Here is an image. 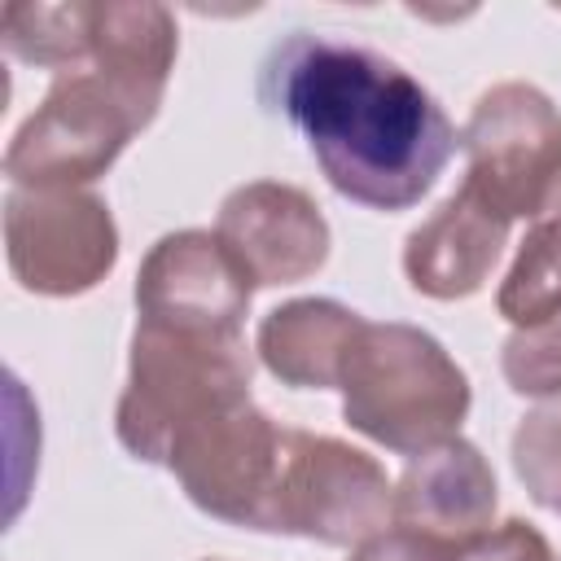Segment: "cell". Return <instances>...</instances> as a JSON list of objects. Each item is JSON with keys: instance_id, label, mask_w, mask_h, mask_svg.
<instances>
[{"instance_id": "obj_5", "label": "cell", "mask_w": 561, "mask_h": 561, "mask_svg": "<svg viewBox=\"0 0 561 561\" xmlns=\"http://www.w3.org/2000/svg\"><path fill=\"white\" fill-rule=\"evenodd\" d=\"M289 434V425L245 399L180 430L167 451V469L206 517L272 535Z\"/></svg>"}, {"instance_id": "obj_15", "label": "cell", "mask_w": 561, "mask_h": 561, "mask_svg": "<svg viewBox=\"0 0 561 561\" xmlns=\"http://www.w3.org/2000/svg\"><path fill=\"white\" fill-rule=\"evenodd\" d=\"M495 307L513 329H530L561 316V215L557 210H543L526 228L517 259L500 280Z\"/></svg>"}, {"instance_id": "obj_12", "label": "cell", "mask_w": 561, "mask_h": 561, "mask_svg": "<svg viewBox=\"0 0 561 561\" xmlns=\"http://www.w3.org/2000/svg\"><path fill=\"white\" fill-rule=\"evenodd\" d=\"M500 504L495 473L469 438H447L408 460L394 482V526L434 543H460L491 526Z\"/></svg>"}, {"instance_id": "obj_7", "label": "cell", "mask_w": 561, "mask_h": 561, "mask_svg": "<svg viewBox=\"0 0 561 561\" xmlns=\"http://www.w3.org/2000/svg\"><path fill=\"white\" fill-rule=\"evenodd\" d=\"M4 259L26 294L79 298L118 263V224L88 188H9Z\"/></svg>"}, {"instance_id": "obj_16", "label": "cell", "mask_w": 561, "mask_h": 561, "mask_svg": "<svg viewBox=\"0 0 561 561\" xmlns=\"http://www.w3.org/2000/svg\"><path fill=\"white\" fill-rule=\"evenodd\" d=\"M4 53L53 75L88 66V4H9Z\"/></svg>"}, {"instance_id": "obj_20", "label": "cell", "mask_w": 561, "mask_h": 561, "mask_svg": "<svg viewBox=\"0 0 561 561\" xmlns=\"http://www.w3.org/2000/svg\"><path fill=\"white\" fill-rule=\"evenodd\" d=\"M451 543H434L425 535H412L403 526H390L364 543H355V552L346 561H447Z\"/></svg>"}, {"instance_id": "obj_19", "label": "cell", "mask_w": 561, "mask_h": 561, "mask_svg": "<svg viewBox=\"0 0 561 561\" xmlns=\"http://www.w3.org/2000/svg\"><path fill=\"white\" fill-rule=\"evenodd\" d=\"M447 561H557L548 535L522 517H508L500 526H486L473 539H460L447 548Z\"/></svg>"}, {"instance_id": "obj_21", "label": "cell", "mask_w": 561, "mask_h": 561, "mask_svg": "<svg viewBox=\"0 0 561 561\" xmlns=\"http://www.w3.org/2000/svg\"><path fill=\"white\" fill-rule=\"evenodd\" d=\"M557 513H561V508H557Z\"/></svg>"}, {"instance_id": "obj_14", "label": "cell", "mask_w": 561, "mask_h": 561, "mask_svg": "<svg viewBox=\"0 0 561 561\" xmlns=\"http://www.w3.org/2000/svg\"><path fill=\"white\" fill-rule=\"evenodd\" d=\"M364 316L337 298H289L259 320L254 355L263 368L294 390H337L351 342Z\"/></svg>"}, {"instance_id": "obj_6", "label": "cell", "mask_w": 561, "mask_h": 561, "mask_svg": "<svg viewBox=\"0 0 561 561\" xmlns=\"http://www.w3.org/2000/svg\"><path fill=\"white\" fill-rule=\"evenodd\" d=\"M140 131L131 110L96 70L53 75L44 101L13 131L4 175L13 188H88Z\"/></svg>"}, {"instance_id": "obj_11", "label": "cell", "mask_w": 561, "mask_h": 561, "mask_svg": "<svg viewBox=\"0 0 561 561\" xmlns=\"http://www.w3.org/2000/svg\"><path fill=\"white\" fill-rule=\"evenodd\" d=\"M180 31L167 4L101 0L88 4V70H96L131 110L140 131L158 118L167 79L175 70Z\"/></svg>"}, {"instance_id": "obj_18", "label": "cell", "mask_w": 561, "mask_h": 561, "mask_svg": "<svg viewBox=\"0 0 561 561\" xmlns=\"http://www.w3.org/2000/svg\"><path fill=\"white\" fill-rule=\"evenodd\" d=\"M500 373L513 394L561 399V316L530 329H513L500 346Z\"/></svg>"}, {"instance_id": "obj_4", "label": "cell", "mask_w": 561, "mask_h": 561, "mask_svg": "<svg viewBox=\"0 0 561 561\" xmlns=\"http://www.w3.org/2000/svg\"><path fill=\"white\" fill-rule=\"evenodd\" d=\"M465 184L500 219H539L561 184V110L535 83L486 88L460 131Z\"/></svg>"}, {"instance_id": "obj_17", "label": "cell", "mask_w": 561, "mask_h": 561, "mask_svg": "<svg viewBox=\"0 0 561 561\" xmlns=\"http://www.w3.org/2000/svg\"><path fill=\"white\" fill-rule=\"evenodd\" d=\"M513 469L539 508H561V399H548L517 421Z\"/></svg>"}, {"instance_id": "obj_10", "label": "cell", "mask_w": 561, "mask_h": 561, "mask_svg": "<svg viewBox=\"0 0 561 561\" xmlns=\"http://www.w3.org/2000/svg\"><path fill=\"white\" fill-rule=\"evenodd\" d=\"M215 237L241 263L254 289L294 285L324 267L329 224L311 193L280 180H250L219 202Z\"/></svg>"}, {"instance_id": "obj_8", "label": "cell", "mask_w": 561, "mask_h": 561, "mask_svg": "<svg viewBox=\"0 0 561 561\" xmlns=\"http://www.w3.org/2000/svg\"><path fill=\"white\" fill-rule=\"evenodd\" d=\"M394 522V482L386 469L329 434H289L272 535H302L329 548L364 543Z\"/></svg>"}, {"instance_id": "obj_2", "label": "cell", "mask_w": 561, "mask_h": 561, "mask_svg": "<svg viewBox=\"0 0 561 561\" xmlns=\"http://www.w3.org/2000/svg\"><path fill=\"white\" fill-rule=\"evenodd\" d=\"M342 421L394 456H421L460 434L473 390L443 342L416 324L364 320L346 351Z\"/></svg>"}, {"instance_id": "obj_9", "label": "cell", "mask_w": 561, "mask_h": 561, "mask_svg": "<svg viewBox=\"0 0 561 561\" xmlns=\"http://www.w3.org/2000/svg\"><path fill=\"white\" fill-rule=\"evenodd\" d=\"M250 276L206 228H180L149 245L136 272V320L184 333H241Z\"/></svg>"}, {"instance_id": "obj_1", "label": "cell", "mask_w": 561, "mask_h": 561, "mask_svg": "<svg viewBox=\"0 0 561 561\" xmlns=\"http://www.w3.org/2000/svg\"><path fill=\"white\" fill-rule=\"evenodd\" d=\"M259 101L302 131L342 197L386 215L416 206L460 145L443 105L399 61L311 31L263 57Z\"/></svg>"}, {"instance_id": "obj_3", "label": "cell", "mask_w": 561, "mask_h": 561, "mask_svg": "<svg viewBox=\"0 0 561 561\" xmlns=\"http://www.w3.org/2000/svg\"><path fill=\"white\" fill-rule=\"evenodd\" d=\"M250 377L254 355L241 333H184L136 320L114 434L136 460L167 465L180 430L250 399Z\"/></svg>"}, {"instance_id": "obj_13", "label": "cell", "mask_w": 561, "mask_h": 561, "mask_svg": "<svg viewBox=\"0 0 561 561\" xmlns=\"http://www.w3.org/2000/svg\"><path fill=\"white\" fill-rule=\"evenodd\" d=\"M508 241V219L486 210L469 188H456L403 241V276L416 294L456 302L486 285Z\"/></svg>"}]
</instances>
